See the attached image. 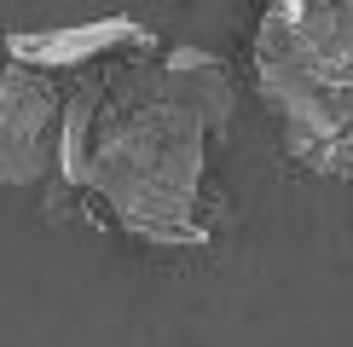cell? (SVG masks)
I'll return each mask as SVG.
<instances>
[{
    "label": "cell",
    "instance_id": "obj_1",
    "mask_svg": "<svg viewBox=\"0 0 353 347\" xmlns=\"http://www.w3.org/2000/svg\"><path fill=\"white\" fill-rule=\"evenodd\" d=\"M93 145L81 191L116 214L128 238L151 249L209 243V134L163 98L157 64L116 58L99 70Z\"/></svg>",
    "mask_w": 353,
    "mask_h": 347
},
{
    "label": "cell",
    "instance_id": "obj_5",
    "mask_svg": "<svg viewBox=\"0 0 353 347\" xmlns=\"http://www.w3.org/2000/svg\"><path fill=\"white\" fill-rule=\"evenodd\" d=\"M157 81H163V98L174 110H185L191 122L209 139H220L238 116V81H232V64L209 47H168L157 58Z\"/></svg>",
    "mask_w": 353,
    "mask_h": 347
},
{
    "label": "cell",
    "instance_id": "obj_4",
    "mask_svg": "<svg viewBox=\"0 0 353 347\" xmlns=\"http://www.w3.org/2000/svg\"><path fill=\"white\" fill-rule=\"evenodd\" d=\"M157 35L139 18H93V23H52V29H18L6 35V64H23L35 76L58 70H93L116 58H145Z\"/></svg>",
    "mask_w": 353,
    "mask_h": 347
},
{
    "label": "cell",
    "instance_id": "obj_3",
    "mask_svg": "<svg viewBox=\"0 0 353 347\" xmlns=\"http://www.w3.org/2000/svg\"><path fill=\"white\" fill-rule=\"evenodd\" d=\"M58 122L64 93L52 76H35L23 64L0 70V185L58 180Z\"/></svg>",
    "mask_w": 353,
    "mask_h": 347
},
{
    "label": "cell",
    "instance_id": "obj_2",
    "mask_svg": "<svg viewBox=\"0 0 353 347\" xmlns=\"http://www.w3.org/2000/svg\"><path fill=\"white\" fill-rule=\"evenodd\" d=\"M255 76L353 93V0H278L255 29Z\"/></svg>",
    "mask_w": 353,
    "mask_h": 347
}]
</instances>
